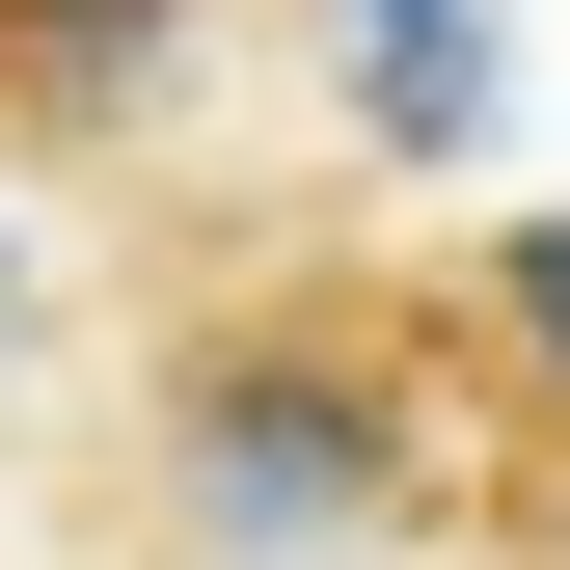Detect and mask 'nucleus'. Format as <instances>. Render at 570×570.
<instances>
[{"label": "nucleus", "mask_w": 570, "mask_h": 570, "mask_svg": "<svg viewBox=\"0 0 570 570\" xmlns=\"http://www.w3.org/2000/svg\"><path fill=\"white\" fill-rule=\"evenodd\" d=\"M164 489H190V543H218V570H326V543L407 517V407H381V353H353V326H245V353H190V381H164Z\"/></svg>", "instance_id": "obj_1"}, {"label": "nucleus", "mask_w": 570, "mask_h": 570, "mask_svg": "<svg viewBox=\"0 0 570 570\" xmlns=\"http://www.w3.org/2000/svg\"><path fill=\"white\" fill-rule=\"evenodd\" d=\"M462 109H489V28H462V0H353V136H407V164H435Z\"/></svg>", "instance_id": "obj_2"}, {"label": "nucleus", "mask_w": 570, "mask_h": 570, "mask_svg": "<svg viewBox=\"0 0 570 570\" xmlns=\"http://www.w3.org/2000/svg\"><path fill=\"white\" fill-rule=\"evenodd\" d=\"M136 55H164V0H0V82L28 109H109Z\"/></svg>", "instance_id": "obj_3"}, {"label": "nucleus", "mask_w": 570, "mask_h": 570, "mask_svg": "<svg viewBox=\"0 0 570 570\" xmlns=\"http://www.w3.org/2000/svg\"><path fill=\"white\" fill-rule=\"evenodd\" d=\"M489 326H517L543 381H570V218H517V245H489Z\"/></svg>", "instance_id": "obj_4"}]
</instances>
